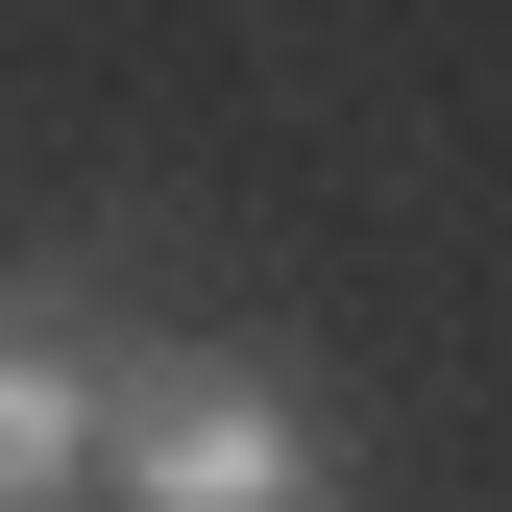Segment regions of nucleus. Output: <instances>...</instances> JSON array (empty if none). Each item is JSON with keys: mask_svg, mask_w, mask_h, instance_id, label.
Here are the masks:
<instances>
[{"mask_svg": "<svg viewBox=\"0 0 512 512\" xmlns=\"http://www.w3.org/2000/svg\"><path fill=\"white\" fill-rule=\"evenodd\" d=\"M74 512H366L317 366L269 342H98V488Z\"/></svg>", "mask_w": 512, "mask_h": 512, "instance_id": "1", "label": "nucleus"}, {"mask_svg": "<svg viewBox=\"0 0 512 512\" xmlns=\"http://www.w3.org/2000/svg\"><path fill=\"white\" fill-rule=\"evenodd\" d=\"M74 488H98V342L0 317V512H74Z\"/></svg>", "mask_w": 512, "mask_h": 512, "instance_id": "2", "label": "nucleus"}]
</instances>
